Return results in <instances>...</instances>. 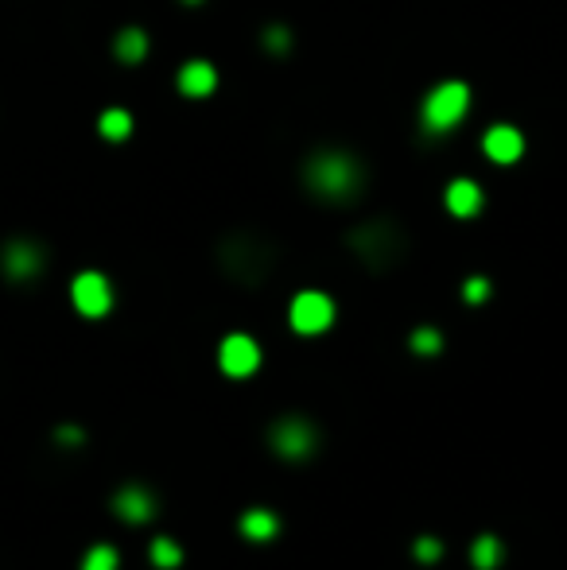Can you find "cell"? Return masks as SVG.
I'll use <instances>...</instances> for the list:
<instances>
[{
  "instance_id": "1",
  "label": "cell",
  "mask_w": 567,
  "mask_h": 570,
  "mask_svg": "<svg viewBox=\"0 0 567 570\" xmlns=\"http://www.w3.org/2000/svg\"><path fill=\"white\" fill-rule=\"evenodd\" d=\"M303 183L323 202H350V198H358V190L366 186V167H361V159H354L350 152L327 148L308 159Z\"/></svg>"
},
{
  "instance_id": "2",
  "label": "cell",
  "mask_w": 567,
  "mask_h": 570,
  "mask_svg": "<svg viewBox=\"0 0 567 570\" xmlns=\"http://www.w3.org/2000/svg\"><path fill=\"white\" fill-rule=\"evenodd\" d=\"M350 248H354V256L366 268L385 272V268L397 265L404 253H409V237H404L392 222H366L361 229L350 233Z\"/></svg>"
},
{
  "instance_id": "3",
  "label": "cell",
  "mask_w": 567,
  "mask_h": 570,
  "mask_svg": "<svg viewBox=\"0 0 567 570\" xmlns=\"http://www.w3.org/2000/svg\"><path fill=\"white\" fill-rule=\"evenodd\" d=\"M222 268L238 284H260L272 268V248L260 237H229L222 245Z\"/></svg>"
},
{
  "instance_id": "4",
  "label": "cell",
  "mask_w": 567,
  "mask_h": 570,
  "mask_svg": "<svg viewBox=\"0 0 567 570\" xmlns=\"http://www.w3.org/2000/svg\"><path fill=\"white\" fill-rule=\"evenodd\" d=\"M268 443H272L276 455L288 458V462H308L319 450V427L303 415H284V419L272 423Z\"/></svg>"
},
{
  "instance_id": "5",
  "label": "cell",
  "mask_w": 567,
  "mask_h": 570,
  "mask_svg": "<svg viewBox=\"0 0 567 570\" xmlns=\"http://www.w3.org/2000/svg\"><path fill=\"white\" fill-rule=\"evenodd\" d=\"M471 105V90L462 82H443L424 97V125L428 133H443V128L459 125L462 113Z\"/></svg>"
},
{
  "instance_id": "6",
  "label": "cell",
  "mask_w": 567,
  "mask_h": 570,
  "mask_svg": "<svg viewBox=\"0 0 567 570\" xmlns=\"http://www.w3.org/2000/svg\"><path fill=\"white\" fill-rule=\"evenodd\" d=\"M288 318H292V330H299V334H308V338H311V334L330 330L334 303H330V295H323V291H299V295L292 299Z\"/></svg>"
},
{
  "instance_id": "7",
  "label": "cell",
  "mask_w": 567,
  "mask_h": 570,
  "mask_svg": "<svg viewBox=\"0 0 567 570\" xmlns=\"http://www.w3.org/2000/svg\"><path fill=\"white\" fill-rule=\"evenodd\" d=\"M70 299H75V306L86 318H101V315H109V306H113V287L101 272H82L75 287H70Z\"/></svg>"
},
{
  "instance_id": "8",
  "label": "cell",
  "mask_w": 567,
  "mask_h": 570,
  "mask_svg": "<svg viewBox=\"0 0 567 570\" xmlns=\"http://www.w3.org/2000/svg\"><path fill=\"white\" fill-rule=\"evenodd\" d=\"M218 365H222L226 376H249L260 365V345L249 338V334H229L218 349Z\"/></svg>"
},
{
  "instance_id": "9",
  "label": "cell",
  "mask_w": 567,
  "mask_h": 570,
  "mask_svg": "<svg viewBox=\"0 0 567 570\" xmlns=\"http://www.w3.org/2000/svg\"><path fill=\"white\" fill-rule=\"evenodd\" d=\"M482 148L486 155L493 159V164H517L521 152H525V136L517 133V128H509V125H493L486 140H482Z\"/></svg>"
},
{
  "instance_id": "10",
  "label": "cell",
  "mask_w": 567,
  "mask_h": 570,
  "mask_svg": "<svg viewBox=\"0 0 567 570\" xmlns=\"http://www.w3.org/2000/svg\"><path fill=\"white\" fill-rule=\"evenodd\" d=\"M113 508H117V516L128 520V524H144L156 516V496L144 489V485H125L117 496H113Z\"/></svg>"
},
{
  "instance_id": "11",
  "label": "cell",
  "mask_w": 567,
  "mask_h": 570,
  "mask_svg": "<svg viewBox=\"0 0 567 570\" xmlns=\"http://www.w3.org/2000/svg\"><path fill=\"white\" fill-rule=\"evenodd\" d=\"M43 268V253L35 245L27 241H16L5 248V272L12 275V280H27V275H35Z\"/></svg>"
},
{
  "instance_id": "12",
  "label": "cell",
  "mask_w": 567,
  "mask_h": 570,
  "mask_svg": "<svg viewBox=\"0 0 567 570\" xmlns=\"http://www.w3.org/2000/svg\"><path fill=\"white\" fill-rule=\"evenodd\" d=\"M447 210L455 217H474L478 210H482V190H478V183L471 179H455L447 186Z\"/></svg>"
},
{
  "instance_id": "13",
  "label": "cell",
  "mask_w": 567,
  "mask_h": 570,
  "mask_svg": "<svg viewBox=\"0 0 567 570\" xmlns=\"http://www.w3.org/2000/svg\"><path fill=\"white\" fill-rule=\"evenodd\" d=\"M214 85H218V75H214L210 63H202V58H195V63H187L179 70V90L187 97H207Z\"/></svg>"
},
{
  "instance_id": "14",
  "label": "cell",
  "mask_w": 567,
  "mask_h": 570,
  "mask_svg": "<svg viewBox=\"0 0 567 570\" xmlns=\"http://www.w3.org/2000/svg\"><path fill=\"white\" fill-rule=\"evenodd\" d=\"M280 532V520L268 508H249V513L241 516V535L253 539V544H268V539Z\"/></svg>"
},
{
  "instance_id": "15",
  "label": "cell",
  "mask_w": 567,
  "mask_h": 570,
  "mask_svg": "<svg viewBox=\"0 0 567 570\" xmlns=\"http://www.w3.org/2000/svg\"><path fill=\"white\" fill-rule=\"evenodd\" d=\"M113 51H117V58H125V63H140L144 51H148V35H144L140 27H125L117 43H113Z\"/></svg>"
},
{
  "instance_id": "16",
  "label": "cell",
  "mask_w": 567,
  "mask_h": 570,
  "mask_svg": "<svg viewBox=\"0 0 567 570\" xmlns=\"http://www.w3.org/2000/svg\"><path fill=\"white\" fill-rule=\"evenodd\" d=\"M97 128H101V136H106V140H125L128 133H133V116H128L125 109H106V113H101V121H97Z\"/></svg>"
},
{
  "instance_id": "17",
  "label": "cell",
  "mask_w": 567,
  "mask_h": 570,
  "mask_svg": "<svg viewBox=\"0 0 567 570\" xmlns=\"http://www.w3.org/2000/svg\"><path fill=\"white\" fill-rule=\"evenodd\" d=\"M471 563L478 566V570H493L501 563V544L493 535H478L474 539V547H471Z\"/></svg>"
},
{
  "instance_id": "18",
  "label": "cell",
  "mask_w": 567,
  "mask_h": 570,
  "mask_svg": "<svg viewBox=\"0 0 567 570\" xmlns=\"http://www.w3.org/2000/svg\"><path fill=\"white\" fill-rule=\"evenodd\" d=\"M152 563L159 566V570H176L179 563H183V551H179V544H176V539H156V544H152Z\"/></svg>"
},
{
  "instance_id": "19",
  "label": "cell",
  "mask_w": 567,
  "mask_h": 570,
  "mask_svg": "<svg viewBox=\"0 0 567 570\" xmlns=\"http://www.w3.org/2000/svg\"><path fill=\"white\" fill-rule=\"evenodd\" d=\"M121 559H117V551H113L109 544H94L90 551H86V559H82V570H117Z\"/></svg>"
},
{
  "instance_id": "20",
  "label": "cell",
  "mask_w": 567,
  "mask_h": 570,
  "mask_svg": "<svg viewBox=\"0 0 567 570\" xmlns=\"http://www.w3.org/2000/svg\"><path fill=\"white\" fill-rule=\"evenodd\" d=\"M420 357H435L443 349V338H440V330L435 326H420L416 334H412V342H409Z\"/></svg>"
},
{
  "instance_id": "21",
  "label": "cell",
  "mask_w": 567,
  "mask_h": 570,
  "mask_svg": "<svg viewBox=\"0 0 567 570\" xmlns=\"http://www.w3.org/2000/svg\"><path fill=\"white\" fill-rule=\"evenodd\" d=\"M412 555H416L420 563H435V559H440V539L420 535V539H416V547H412Z\"/></svg>"
},
{
  "instance_id": "22",
  "label": "cell",
  "mask_w": 567,
  "mask_h": 570,
  "mask_svg": "<svg viewBox=\"0 0 567 570\" xmlns=\"http://www.w3.org/2000/svg\"><path fill=\"white\" fill-rule=\"evenodd\" d=\"M265 47H268V51H288V47H292V35H288L284 27H268Z\"/></svg>"
},
{
  "instance_id": "23",
  "label": "cell",
  "mask_w": 567,
  "mask_h": 570,
  "mask_svg": "<svg viewBox=\"0 0 567 570\" xmlns=\"http://www.w3.org/2000/svg\"><path fill=\"white\" fill-rule=\"evenodd\" d=\"M490 295V284L482 280V275H474V280H467V303H482Z\"/></svg>"
},
{
  "instance_id": "24",
  "label": "cell",
  "mask_w": 567,
  "mask_h": 570,
  "mask_svg": "<svg viewBox=\"0 0 567 570\" xmlns=\"http://www.w3.org/2000/svg\"><path fill=\"white\" fill-rule=\"evenodd\" d=\"M59 438H63V443H78L82 431H78V427H63V431H59Z\"/></svg>"
},
{
  "instance_id": "25",
  "label": "cell",
  "mask_w": 567,
  "mask_h": 570,
  "mask_svg": "<svg viewBox=\"0 0 567 570\" xmlns=\"http://www.w3.org/2000/svg\"><path fill=\"white\" fill-rule=\"evenodd\" d=\"M187 5H198V0H187Z\"/></svg>"
}]
</instances>
